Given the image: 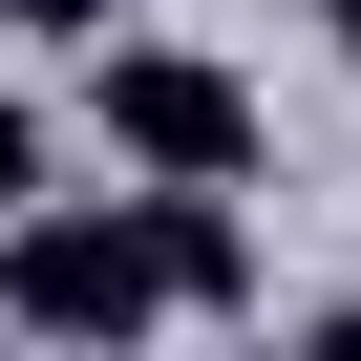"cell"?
<instances>
[{
  "label": "cell",
  "mask_w": 361,
  "mask_h": 361,
  "mask_svg": "<svg viewBox=\"0 0 361 361\" xmlns=\"http://www.w3.org/2000/svg\"><path fill=\"white\" fill-rule=\"evenodd\" d=\"M340 64H361V0H340Z\"/></svg>",
  "instance_id": "cell-5"
},
{
  "label": "cell",
  "mask_w": 361,
  "mask_h": 361,
  "mask_svg": "<svg viewBox=\"0 0 361 361\" xmlns=\"http://www.w3.org/2000/svg\"><path fill=\"white\" fill-rule=\"evenodd\" d=\"M0 213H43V106L0 85Z\"/></svg>",
  "instance_id": "cell-3"
},
{
  "label": "cell",
  "mask_w": 361,
  "mask_h": 361,
  "mask_svg": "<svg viewBox=\"0 0 361 361\" xmlns=\"http://www.w3.org/2000/svg\"><path fill=\"white\" fill-rule=\"evenodd\" d=\"M0 319L22 340H149V319H192V192L0 213Z\"/></svg>",
  "instance_id": "cell-1"
},
{
  "label": "cell",
  "mask_w": 361,
  "mask_h": 361,
  "mask_svg": "<svg viewBox=\"0 0 361 361\" xmlns=\"http://www.w3.org/2000/svg\"><path fill=\"white\" fill-rule=\"evenodd\" d=\"M106 149L170 170V192H255V85L192 43H106Z\"/></svg>",
  "instance_id": "cell-2"
},
{
  "label": "cell",
  "mask_w": 361,
  "mask_h": 361,
  "mask_svg": "<svg viewBox=\"0 0 361 361\" xmlns=\"http://www.w3.org/2000/svg\"><path fill=\"white\" fill-rule=\"evenodd\" d=\"M0 22H22V43H106L128 0H0Z\"/></svg>",
  "instance_id": "cell-4"
}]
</instances>
